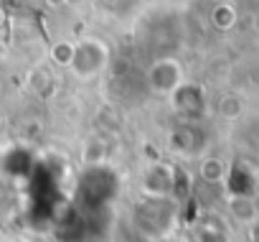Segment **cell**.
<instances>
[{
	"instance_id": "obj_11",
	"label": "cell",
	"mask_w": 259,
	"mask_h": 242,
	"mask_svg": "<svg viewBox=\"0 0 259 242\" xmlns=\"http://www.w3.org/2000/svg\"><path fill=\"white\" fill-rule=\"evenodd\" d=\"M81 163L84 166H104L107 163V143L102 138H89L81 151Z\"/></svg>"
},
{
	"instance_id": "obj_2",
	"label": "cell",
	"mask_w": 259,
	"mask_h": 242,
	"mask_svg": "<svg viewBox=\"0 0 259 242\" xmlns=\"http://www.w3.org/2000/svg\"><path fill=\"white\" fill-rule=\"evenodd\" d=\"M107 64H109V49L102 39H81L79 44H74L69 69L76 79L89 82V79L99 77Z\"/></svg>"
},
{
	"instance_id": "obj_16",
	"label": "cell",
	"mask_w": 259,
	"mask_h": 242,
	"mask_svg": "<svg viewBox=\"0 0 259 242\" xmlns=\"http://www.w3.org/2000/svg\"><path fill=\"white\" fill-rule=\"evenodd\" d=\"M49 3H51V6H59V3H64V0H49Z\"/></svg>"
},
{
	"instance_id": "obj_14",
	"label": "cell",
	"mask_w": 259,
	"mask_h": 242,
	"mask_svg": "<svg viewBox=\"0 0 259 242\" xmlns=\"http://www.w3.org/2000/svg\"><path fill=\"white\" fill-rule=\"evenodd\" d=\"M71 54H74V44H71V41H59V44L51 49V61H54V64H61V66H69Z\"/></svg>"
},
{
	"instance_id": "obj_6",
	"label": "cell",
	"mask_w": 259,
	"mask_h": 242,
	"mask_svg": "<svg viewBox=\"0 0 259 242\" xmlns=\"http://www.w3.org/2000/svg\"><path fill=\"white\" fill-rule=\"evenodd\" d=\"M168 143H170V148H173L176 153H181V156H196V153L201 151V146H203V133H201L198 123H181V125L170 133Z\"/></svg>"
},
{
	"instance_id": "obj_10",
	"label": "cell",
	"mask_w": 259,
	"mask_h": 242,
	"mask_svg": "<svg viewBox=\"0 0 259 242\" xmlns=\"http://www.w3.org/2000/svg\"><path fill=\"white\" fill-rule=\"evenodd\" d=\"M216 112H219L224 120L234 123V120H239V117L244 115V97L236 94V92H226V94H221L219 102H216Z\"/></svg>"
},
{
	"instance_id": "obj_4",
	"label": "cell",
	"mask_w": 259,
	"mask_h": 242,
	"mask_svg": "<svg viewBox=\"0 0 259 242\" xmlns=\"http://www.w3.org/2000/svg\"><path fill=\"white\" fill-rule=\"evenodd\" d=\"M178 174L181 168L170 163H153L143 174V196L150 199H176V186H178Z\"/></svg>"
},
{
	"instance_id": "obj_15",
	"label": "cell",
	"mask_w": 259,
	"mask_h": 242,
	"mask_svg": "<svg viewBox=\"0 0 259 242\" xmlns=\"http://www.w3.org/2000/svg\"><path fill=\"white\" fill-rule=\"evenodd\" d=\"M0 242H18L16 237H8V234H0Z\"/></svg>"
},
{
	"instance_id": "obj_7",
	"label": "cell",
	"mask_w": 259,
	"mask_h": 242,
	"mask_svg": "<svg viewBox=\"0 0 259 242\" xmlns=\"http://www.w3.org/2000/svg\"><path fill=\"white\" fill-rule=\"evenodd\" d=\"M224 184H226V189H229V196H251V194H254L256 176H254V171H251L244 161H239V163L226 166Z\"/></svg>"
},
{
	"instance_id": "obj_9",
	"label": "cell",
	"mask_w": 259,
	"mask_h": 242,
	"mask_svg": "<svg viewBox=\"0 0 259 242\" xmlns=\"http://www.w3.org/2000/svg\"><path fill=\"white\" fill-rule=\"evenodd\" d=\"M196 242H231L229 229L216 217H206L196 224Z\"/></svg>"
},
{
	"instance_id": "obj_3",
	"label": "cell",
	"mask_w": 259,
	"mask_h": 242,
	"mask_svg": "<svg viewBox=\"0 0 259 242\" xmlns=\"http://www.w3.org/2000/svg\"><path fill=\"white\" fill-rule=\"evenodd\" d=\"M183 82H186L183 64H181L176 56H160V59H155V61L148 66V87H150L155 94L170 97Z\"/></svg>"
},
{
	"instance_id": "obj_13",
	"label": "cell",
	"mask_w": 259,
	"mask_h": 242,
	"mask_svg": "<svg viewBox=\"0 0 259 242\" xmlns=\"http://www.w3.org/2000/svg\"><path fill=\"white\" fill-rule=\"evenodd\" d=\"M211 23H213L219 31H229V28H234V26H236V11H234V6H229V3H219V6L211 11Z\"/></svg>"
},
{
	"instance_id": "obj_12",
	"label": "cell",
	"mask_w": 259,
	"mask_h": 242,
	"mask_svg": "<svg viewBox=\"0 0 259 242\" xmlns=\"http://www.w3.org/2000/svg\"><path fill=\"white\" fill-rule=\"evenodd\" d=\"M198 174L206 184H221L224 176H226V163L221 158H203Z\"/></svg>"
},
{
	"instance_id": "obj_5",
	"label": "cell",
	"mask_w": 259,
	"mask_h": 242,
	"mask_svg": "<svg viewBox=\"0 0 259 242\" xmlns=\"http://www.w3.org/2000/svg\"><path fill=\"white\" fill-rule=\"evenodd\" d=\"M173 110L183 117V123H198L206 112V89L196 82H183L170 94Z\"/></svg>"
},
{
	"instance_id": "obj_1",
	"label": "cell",
	"mask_w": 259,
	"mask_h": 242,
	"mask_svg": "<svg viewBox=\"0 0 259 242\" xmlns=\"http://www.w3.org/2000/svg\"><path fill=\"white\" fill-rule=\"evenodd\" d=\"M176 217H178L176 199H150V196H145L135 206V227L148 239L165 237L173 229Z\"/></svg>"
},
{
	"instance_id": "obj_8",
	"label": "cell",
	"mask_w": 259,
	"mask_h": 242,
	"mask_svg": "<svg viewBox=\"0 0 259 242\" xmlns=\"http://www.w3.org/2000/svg\"><path fill=\"white\" fill-rule=\"evenodd\" d=\"M229 214L234 222H239L244 227H251L259 219V209L251 196H229Z\"/></svg>"
},
{
	"instance_id": "obj_17",
	"label": "cell",
	"mask_w": 259,
	"mask_h": 242,
	"mask_svg": "<svg viewBox=\"0 0 259 242\" xmlns=\"http://www.w3.org/2000/svg\"><path fill=\"white\" fill-rule=\"evenodd\" d=\"M3 18H6V13H3V8H0V23H3Z\"/></svg>"
}]
</instances>
